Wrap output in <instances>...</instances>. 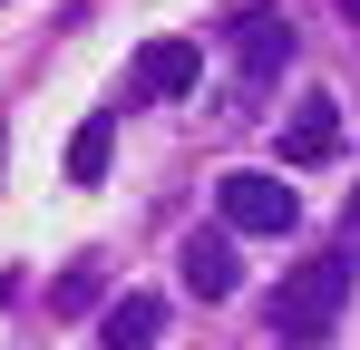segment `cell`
<instances>
[{
  "label": "cell",
  "mask_w": 360,
  "mask_h": 350,
  "mask_svg": "<svg viewBox=\"0 0 360 350\" xmlns=\"http://www.w3.org/2000/svg\"><path fill=\"white\" fill-rule=\"evenodd\" d=\"M341 311H351V253H311V263H292L283 292H273V331L292 350H321Z\"/></svg>",
  "instance_id": "1"
},
{
  "label": "cell",
  "mask_w": 360,
  "mask_h": 350,
  "mask_svg": "<svg viewBox=\"0 0 360 350\" xmlns=\"http://www.w3.org/2000/svg\"><path fill=\"white\" fill-rule=\"evenodd\" d=\"M214 214H224V233H292L302 195H292V175H273V166H234L214 185Z\"/></svg>",
  "instance_id": "2"
},
{
  "label": "cell",
  "mask_w": 360,
  "mask_h": 350,
  "mask_svg": "<svg viewBox=\"0 0 360 350\" xmlns=\"http://www.w3.org/2000/svg\"><path fill=\"white\" fill-rule=\"evenodd\" d=\"M176 263H185V292H205V302H224V292L243 283V253H234V233H224V224H195Z\"/></svg>",
  "instance_id": "3"
},
{
  "label": "cell",
  "mask_w": 360,
  "mask_h": 350,
  "mask_svg": "<svg viewBox=\"0 0 360 350\" xmlns=\"http://www.w3.org/2000/svg\"><path fill=\"white\" fill-rule=\"evenodd\" d=\"M273 136H283V166H321V156H341V108L311 88V98H302V108L283 117Z\"/></svg>",
  "instance_id": "4"
},
{
  "label": "cell",
  "mask_w": 360,
  "mask_h": 350,
  "mask_svg": "<svg viewBox=\"0 0 360 350\" xmlns=\"http://www.w3.org/2000/svg\"><path fill=\"white\" fill-rule=\"evenodd\" d=\"M195 78H205V49L195 39H146L136 49V98H185Z\"/></svg>",
  "instance_id": "5"
},
{
  "label": "cell",
  "mask_w": 360,
  "mask_h": 350,
  "mask_svg": "<svg viewBox=\"0 0 360 350\" xmlns=\"http://www.w3.org/2000/svg\"><path fill=\"white\" fill-rule=\"evenodd\" d=\"M156 341H166V302L156 292H127L117 311L98 321V350H156Z\"/></svg>",
  "instance_id": "6"
},
{
  "label": "cell",
  "mask_w": 360,
  "mask_h": 350,
  "mask_svg": "<svg viewBox=\"0 0 360 350\" xmlns=\"http://www.w3.org/2000/svg\"><path fill=\"white\" fill-rule=\"evenodd\" d=\"M108 156H117V117H88V127L68 136V175H78V185H98Z\"/></svg>",
  "instance_id": "7"
},
{
  "label": "cell",
  "mask_w": 360,
  "mask_h": 350,
  "mask_svg": "<svg viewBox=\"0 0 360 350\" xmlns=\"http://www.w3.org/2000/svg\"><path fill=\"white\" fill-rule=\"evenodd\" d=\"M283 49H292V39H283V30H273V20H253V30H243V78H253V88H263V78H273V68H283Z\"/></svg>",
  "instance_id": "8"
},
{
  "label": "cell",
  "mask_w": 360,
  "mask_h": 350,
  "mask_svg": "<svg viewBox=\"0 0 360 350\" xmlns=\"http://www.w3.org/2000/svg\"><path fill=\"white\" fill-rule=\"evenodd\" d=\"M59 311H98V263H68L59 273Z\"/></svg>",
  "instance_id": "9"
},
{
  "label": "cell",
  "mask_w": 360,
  "mask_h": 350,
  "mask_svg": "<svg viewBox=\"0 0 360 350\" xmlns=\"http://www.w3.org/2000/svg\"><path fill=\"white\" fill-rule=\"evenodd\" d=\"M341 253H360V195H351V214H341Z\"/></svg>",
  "instance_id": "10"
},
{
  "label": "cell",
  "mask_w": 360,
  "mask_h": 350,
  "mask_svg": "<svg viewBox=\"0 0 360 350\" xmlns=\"http://www.w3.org/2000/svg\"><path fill=\"white\" fill-rule=\"evenodd\" d=\"M0 166H10V127H0Z\"/></svg>",
  "instance_id": "11"
},
{
  "label": "cell",
  "mask_w": 360,
  "mask_h": 350,
  "mask_svg": "<svg viewBox=\"0 0 360 350\" xmlns=\"http://www.w3.org/2000/svg\"><path fill=\"white\" fill-rule=\"evenodd\" d=\"M341 20H360V0H341Z\"/></svg>",
  "instance_id": "12"
}]
</instances>
